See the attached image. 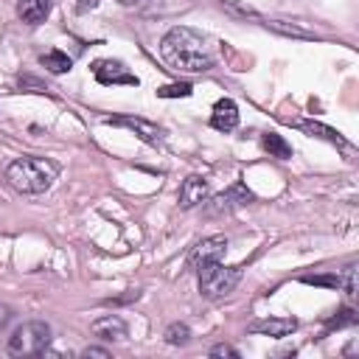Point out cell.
<instances>
[{
  "label": "cell",
  "instance_id": "7c38bea8",
  "mask_svg": "<svg viewBox=\"0 0 359 359\" xmlns=\"http://www.w3.org/2000/svg\"><path fill=\"white\" fill-rule=\"evenodd\" d=\"M250 199H252V194H250L244 185H233V188H227V191H222V194L213 196L210 210H213V213H219V210H230V208L244 205V202H250Z\"/></svg>",
  "mask_w": 359,
  "mask_h": 359
},
{
  "label": "cell",
  "instance_id": "8fae6325",
  "mask_svg": "<svg viewBox=\"0 0 359 359\" xmlns=\"http://www.w3.org/2000/svg\"><path fill=\"white\" fill-rule=\"evenodd\" d=\"M208 199V180L199 174H191L182 185H180V208H194L199 202Z\"/></svg>",
  "mask_w": 359,
  "mask_h": 359
},
{
  "label": "cell",
  "instance_id": "cb8c5ba5",
  "mask_svg": "<svg viewBox=\"0 0 359 359\" xmlns=\"http://www.w3.org/2000/svg\"><path fill=\"white\" fill-rule=\"evenodd\" d=\"M210 356H230V359H238V351L230 348V345H213V348H210Z\"/></svg>",
  "mask_w": 359,
  "mask_h": 359
},
{
  "label": "cell",
  "instance_id": "603a6c76",
  "mask_svg": "<svg viewBox=\"0 0 359 359\" xmlns=\"http://www.w3.org/2000/svg\"><path fill=\"white\" fill-rule=\"evenodd\" d=\"M81 356H93V359H109V351L107 348H98V345H87L84 351H81Z\"/></svg>",
  "mask_w": 359,
  "mask_h": 359
},
{
  "label": "cell",
  "instance_id": "44dd1931",
  "mask_svg": "<svg viewBox=\"0 0 359 359\" xmlns=\"http://www.w3.org/2000/svg\"><path fill=\"white\" fill-rule=\"evenodd\" d=\"M339 286H342L348 294H356V264H348V266H345V275L339 278Z\"/></svg>",
  "mask_w": 359,
  "mask_h": 359
},
{
  "label": "cell",
  "instance_id": "ac0fdd59",
  "mask_svg": "<svg viewBox=\"0 0 359 359\" xmlns=\"http://www.w3.org/2000/svg\"><path fill=\"white\" fill-rule=\"evenodd\" d=\"M191 93H194V87H191L188 81L165 84V87H160V90H157V95H160V98H188Z\"/></svg>",
  "mask_w": 359,
  "mask_h": 359
},
{
  "label": "cell",
  "instance_id": "277c9868",
  "mask_svg": "<svg viewBox=\"0 0 359 359\" xmlns=\"http://www.w3.org/2000/svg\"><path fill=\"white\" fill-rule=\"evenodd\" d=\"M196 269H199V292L210 300L230 294L241 280V269L238 266H224L222 261H210V264H202Z\"/></svg>",
  "mask_w": 359,
  "mask_h": 359
},
{
  "label": "cell",
  "instance_id": "7a4b0ae2",
  "mask_svg": "<svg viewBox=\"0 0 359 359\" xmlns=\"http://www.w3.org/2000/svg\"><path fill=\"white\" fill-rule=\"evenodd\" d=\"M6 180L20 194H45L56 180V165L45 157H20L8 163Z\"/></svg>",
  "mask_w": 359,
  "mask_h": 359
},
{
  "label": "cell",
  "instance_id": "30bf717a",
  "mask_svg": "<svg viewBox=\"0 0 359 359\" xmlns=\"http://www.w3.org/2000/svg\"><path fill=\"white\" fill-rule=\"evenodd\" d=\"M210 126L219 132H233L238 126V107L230 98H219L213 104V115H210Z\"/></svg>",
  "mask_w": 359,
  "mask_h": 359
},
{
  "label": "cell",
  "instance_id": "9c48e42d",
  "mask_svg": "<svg viewBox=\"0 0 359 359\" xmlns=\"http://www.w3.org/2000/svg\"><path fill=\"white\" fill-rule=\"evenodd\" d=\"M297 328L294 317H266V320H255L247 325L250 334H261V337H286Z\"/></svg>",
  "mask_w": 359,
  "mask_h": 359
},
{
  "label": "cell",
  "instance_id": "4fadbf2b",
  "mask_svg": "<svg viewBox=\"0 0 359 359\" xmlns=\"http://www.w3.org/2000/svg\"><path fill=\"white\" fill-rule=\"evenodd\" d=\"M17 14H20L22 22L39 25V22H45V17L50 14V0H20V3H17Z\"/></svg>",
  "mask_w": 359,
  "mask_h": 359
},
{
  "label": "cell",
  "instance_id": "ba28073f",
  "mask_svg": "<svg viewBox=\"0 0 359 359\" xmlns=\"http://www.w3.org/2000/svg\"><path fill=\"white\" fill-rule=\"evenodd\" d=\"M90 331H93L98 339H104V342H121V339H126V334H129L126 323H123L118 314H104V317L93 320Z\"/></svg>",
  "mask_w": 359,
  "mask_h": 359
},
{
  "label": "cell",
  "instance_id": "5b68a950",
  "mask_svg": "<svg viewBox=\"0 0 359 359\" xmlns=\"http://www.w3.org/2000/svg\"><path fill=\"white\" fill-rule=\"evenodd\" d=\"M224 252H227V238L224 236H208L191 250L188 264L191 266H202V264H210V261H222Z\"/></svg>",
  "mask_w": 359,
  "mask_h": 359
},
{
  "label": "cell",
  "instance_id": "484cf974",
  "mask_svg": "<svg viewBox=\"0 0 359 359\" xmlns=\"http://www.w3.org/2000/svg\"><path fill=\"white\" fill-rule=\"evenodd\" d=\"M98 6V0H81L79 3V11H87V8H95Z\"/></svg>",
  "mask_w": 359,
  "mask_h": 359
},
{
  "label": "cell",
  "instance_id": "7402d4cb",
  "mask_svg": "<svg viewBox=\"0 0 359 359\" xmlns=\"http://www.w3.org/2000/svg\"><path fill=\"white\" fill-rule=\"evenodd\" d=\"M353 323H356L353 309H342L337 317H331V320H328V328H342V325H353Z\"/></svg>",
  "mask_w": 359,
  "mask_h": 359
},
{
  "label": "cell",
  "instance_id": "6da1fadb",
  "mask_svg": "<svg viewBox=\"0 0 359 359\" xmlns=\"http://www.w3.org/2000/svg\"><path fill=\"white\" fill-rule=\"evenodd\" d=\"M160 56L171 70H185V73L210 70L216 59L210 39L188 25H177L160 39Z\"/></svg>",
  "mask_w": 359,
  "mask_h": 359
},
{
  "label": "cell",
  "instance_id": "52a82bcc",
  "mask_svg": "<svg viewBox=\"0 0 359 359\" xmlns=\"http://www.w3.org/2000/svg\"><path fill=\"white\" fill-rule=\"evenodd\" d=\"M107 123H112V126H126V129H132V132H135L140 140H146V143H151V146H157V143L163 140V129H160L157 123L146 121V118L121 115V118H107Z\"/></svg>",
  "mask_w": 359,
  "mask_h": 359
},
{
  "label": "cell",
  "instance_id": "e0dca14e",
  "mask_svg": "<svg viewBox=\"0 0 359 359\" xmlns=\"http://www.w3.org/2000/svg\"><path fill=\"white\" fill-rule=\"evenodd\" d=\"M163 337H165L168 345H185V342L191 339V328H188L185 323H171Z\"/></svg>",
  "mask_w": 359,
  "mask_h": 359
},
{
  "label": "cell",
  "instance_id": "3957f363",
  "mask_svg": "<svg viewBox=\"0 0 359 359\" xmlns=\"http://www.w3.org/2000/svg\"><path fill=\"white\" fill-rule=\"evenodd\" d=\"M48 342H50V325L42 320H28L11 331L6 348L11 356H36L48 348Z\"/></svg>",
  "mask_w": 359,
  "mask_h": 359
},
{
  "label": "cell",
  "instance_id": "9a60e30c",
  "mask_svg": "<svg viewBox=\"0 0 359 359\" xmlns=\"http://www.w3.org/2000/svg\"><path fill=\"white\" fill-rule=\"evenodd\" d=\"M261 146L269 151V157H278V160H289L292 157V146L278 135V132H266L261 137Z\"/></svg>",
  "mask_w": 359,
  "mask_h": 359
},
{
  "label": "cell",
  "instance_id": "4316f807",
  "mask_svg": "<svg viewBox=\"0 0 359 359\" xmlns=\"http://www.w3.org/2000/svg\"><path fill=\"white\" fill-rule=\"evenodd\" d=\"M121 3H123V6H132V3H137V0H121Z\"/></svg>",
  "mask_w": 359,
  "mask_h": 359
},
{
  "label": "cell",
  "instance_id": "2e32d148",
  "mask_svg": "<svg viewBox=\"0 0 359 359\" xmlns=\"http://www.w3.org/2000/svg\"><path fill=\"white\" fill-rule=\"evenodd\" d=\"M42 67L45 70H50V73H67L70 67H73V59L67 56V53H62V50H48V53H42Z\"/></svg>",
  "mask_w": 359,
  "mask_h": 359
},
{
  "label": "cell",
  "instance_id": "ffe728a7",
  "mask_svg": "<svg viewBox=\"0 0 359 359\" xmlns=\"http://www.w3.org/2000/svg\"><path fill=\"white\" fill-rule=\"evenodd\" d=\"M266 25H269V28H275V31H280V34H286V36H300V39H311V34H309V31H303V28H297V25H283V22H278V20H269Z\"/></svg>",
  "mask_w": 359,
  "mask_h": 359
},
{
  "label": "cell",
  "instance_id": "d4e9b609",
  "mask_svg": "<svg viewBox=\"0 0 359 359\" xmlns=\"http://www.w3.org/2000/svg\"><path fill=\"white\" fill-rule=\"evenodd\" d=\"M11 317H14V311H11L8 306H0V331H3V328L11 323Z\"/></svg>",
  "mask_w": 359,
  "mask_h": 359
},
{
  "label": "cell",
  "instance_id": "8992f818",
  "mask_svg": "<svg viewBox=\"0 0 359 359\" xmlns=\"http://www.w3.org/2000/svg\"><path fill=\"white\" fill-rule=\"evenodd\" d=\"M93 73L101 84H135L137 87V76H132L118 59H98L93 65Z\"/></svg>",
  "mask_w": 359,
  "mask_h": 359
},
{
  "label": "cell",
  "instance_id": "d6986e66",
  "mask_svg": "<svg viewBox=\"0 0 359 359\" xmlns=\"http://www.w3.org/2000/svg\"><path fill=\"white\" fill-rule=\"evenodd\" d=\"M309 286H328V289H339V275H303L300 278Z\"/></svg>",
  "mask_w": 359,
  "mask_h": 359
},
{
  "label": "cell",
  "instance_id": "5bb4252c",
  "mask_svg": "<svg viewBox=\"0 0 359 359\" xmlns=\"http://www.w3.org/2000/svg\"><path fill=\"white\" fill-rule=\"evenodd\" d=\"M297 126H300L303 132L314 135V137H323V140H328V143H339V146H348V143H345V137H342L337 129L325 126V123H317V121H297Z\"/></svg>",
  "mask_w": 359,
  "mask_h": 359
}]
</instances>
